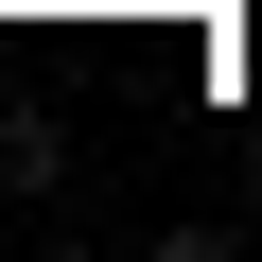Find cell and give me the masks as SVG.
Listing matches in <instances>:
<instances>
[{"label": "cell", "mask_w": 262, "mask_h": 262, "mask_svg": "<svg viewBox=\"0 0 262 262\" xmlns=\"http://www.w3.org/2000/svg\"><path fill=\"white\" fill-rule=\"evenodd\" d=\"M0 175H18V210H35V192H70V122H18V140H0Z\"/></svg>", "instance_id": "1"}, {"label": "cell", "mask_w": 262, "mask_h": 262, "mask_svg": "<svg viewBox=\"0 0 262 262\" xmlns=\"http://www.w3.org/2000/svg\"><path fill=\"white\" fill-rule=\"evenodd\" d=\"M245 227H262V140H245Z\"/></svg>", "instance_id": "2"}, {"label": "cell", "mask_w": 262, "mask_h": 262, "mask_svg": "<svg viewBox=\"0 0 262 262\" xmlns=\"http://www.w3.org/2000/svg\"><path fill=\"white\" fill-rule=\"evenodd\" d=\"M0 210H18V175H0Z\"/></svg>", "instance_id": "3"}]
</instances>
